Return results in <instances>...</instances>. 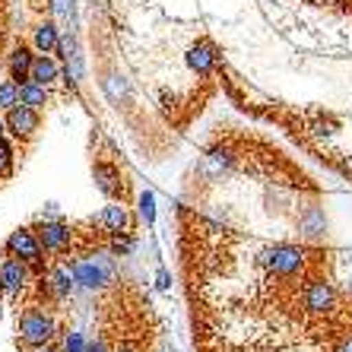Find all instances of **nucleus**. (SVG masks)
<instances>
[{
	"mask_svg": "<svg viewBox=\"0 0 352 352\" xmlns=\"http://www.w3.org/2000/svg\"><path fill=\"white\" fill-rule=\"evenodd\" d=\"M86 352H115V349L108 346L105 336H98V340H89V343H86Z\"/></svg>",
	"mask_w": 352,
	"mask_h": 352,
	"instance_id": "24",
	"label": "nucleus"
},
{
	"mask_svg": "<svg viewBox=\"0 0 352 352\" xmlns=\"http://www.w3.org/2000/svg\"><path fill=\"white\" fill-rule=\"evenodd\" d=\"M58 219H64L60 210H58V204H45V210L35 213V222H58Z\"/></svg>",
	"mask_w": 352,
	"mask_h": 352,
	"instance_id": "21",
	"label": "nucleus"
},
{
	"mask_svg": "<svg viewBox=\"0 0 352 352\" xmlns=\"http://www.w3.org/2000/svg\"><path fill=\"white\" fill-rule=\"evenodd\" d=\"M7 254L19 257V261H25L29 267H32L35 276H45L48 273V261H45V248H41L38 235H35V229H13L7 238Z\"/></svg>",
	"mask_w": 352,
	"mask_h": 352,
	"instance_id": "4",
	"label": "nucleus"
},
{
	"mask_svg": "<svg viewBox=\"0 0 352 352\" xmlns=\"http://www.w3.org/2000/svg\"><path fill=\"white\" fill-rule=\"evenodd\" d=\"M330 162H333V168L340 175H343L346 181H352V156H343V159H330Z\"/></svg>",
	"mask_w": 352,
	"mask_h": 352,
	"instance_id": "22",
	"label": "nucleus"
},
{
	"mask_svg": "<svg viewBox=\"0 0 352 352\" xmlns=\"http://www.w3.org/2000/svg\"><path fill=\"white\" fill-rule=\"evenodd\" d=\"M16 333H19L16 343L23 346V352H29V349H38V346H48L54 340H60L64 327L51 318V311L32 305V308L16 311Z\"/></svg>",
	"mask_w": 352,
	"mask_h": 352,
	"instance_id": "2",
	"label": "nucleus"
},
{
	"mask_svg": "<svg viewBox=\"0 0 352 352\" xmlns=\"http://www.w3.org/2000/svg\"><path fill=\"white\" fill-rule=\"evenodd\" d=\"M89 226L92 229H98L102 235H121V232H133L137 226H133V216H131V210L124 204H108L105 210H98L96 216L89 219Z\"/></svg>",
	"mask_w": 352,
	"mask_h": 352,
	"instance_id": "6",
	"label": "nucleus"
},
{
	"mask_svg": "<svg viewBox=\"0 0 352 352\" xmlns=\"http://www.w3.org/2000/svg\"><path fill=\"white\" fill-rule=\"evenodd\" d=\"M29 352H60V349L54 343H48V346H38V349H29Z\"/></svg>",
	"mask_w": 352,
	"mask_h": 352,
	"instance_id": "27",
	"label": "nucleus"
},
{
	"mask_svg": "<svg viewBox=\"0 0 352 352\" xmlns=\"http://www.w3.org/2000/svg\"><path fill=\"white\" fill-rule=\"evenodd\" d=\"M156 286L162 289V292H172V273L165 270V267H159L156 270Z\"/></svg>",
	"mask_w": 352,
	"mask_h": 352,
	"instance_id": "23",
	"label": "nucleus"
},
{
	"mask_svg": "<svg viewBox=\"0 0 352 352\" xmlns=\"http://www.w3.org/2000/svg\"><path fill=\"white\" fill-rule=\"evenodd\" d=\"M311 257H318V251H308V248H302V245H286V241H279V245L261 248L257 263L276 279H295L298 273L308 270Z\"/></svg>",
	"mask_w": 352,
	"mask_h": 352,
	"instance_id": "1",
	"label": "nucleus"
},
{
	"mask_svg": "<svg viewBox=\"0 0 352 352\" xmlns=\"http://www.w3.org/2000/svg\"><path fill=\"white\" fill-rule=\"evenodd\" d=\"M0 292H3V279H0Z\"/></svg>",
	"mask_w": 352,
	"mask_h": 352,
	"instance_id": "29",
	"label": "nucleus"
},
{
	"mask_svg": "<svg viewBox=\"0 0 352 352\" xmlns=\"http://www.w3.org/2000/svg\"><path fill=\"white\" fill-rule=\"evenodd\" d=\"M105 248L111 257H131L137 251V235L133 232H121V235H108Z\"/></svg>",
	"mask_w": 352,
	"mask_h": 352,
	"instance_id": "16",
	"label": "nucleus"
},
{
	"mask_svg": "<svg viewBox=\"0 0 352 352\" xmlns=\"http://www.w3.org/2000/svg\"><path fill=\"white\" fill-rule=\"evenodd\" d=\"M0 314H3V308H0Z\"/></svg>",
	"mask_w": 352,
	"mask_h": 352,
	"instance_id": "30",
	"label": "nucleus"
},
{
	"mask_svg": "<svg viewBox=\"0 0 352 352\" xmlns=\"http://www.w3.org/2000/svg\"><path fill=\"white\" fill-rule=\"evenodd\" d=\"M13 175V146L0 137V178H10Z\"/></svg>",
	"mask_w": 352,
	"mask_h": 352,
	"instance_id": "20",
	"label": "nucleus"
},
{
	"mask_svg": "<svg viewBox=\"0 0 352 352\" xmlns=\"http://www.w3.org/2000/svg\"><path fill=\"white\" fill-rule=\"evenodd\" d=\"M115 352H143V349H140V343H133V340H124Z\"/></svg>",
	"mask_w": 352,
	"mask_h": 352,
	"instance_id": "25",
	"label": "nucleus"
},
{
	"mask_svg": "<svg viewBox=\"0 0 352 352\" xmlns=\"http://www.w3.org/2000/svg\"><path fill=\"white\" fill-rule=\"evenodd\" d=\"M0 279H3V292L19 298L25 292V286H29V279H32V267L25 261H19V257L7 254L3 263H0Z\"/></svg>",
	"mask_w": 352,
	"mask_h": 352,
	"instance_id": "9",
	"label": "nucleus"
},
{
	"mask_svg": "<svg viewBox=\"0 0 352 352\" xmlns=\"http://www.w3.org/2000/svg\"><path fill=\"white\" fill-rule=\"evenodd\" d=\"M13 105H19V82L10 76L0 82V111H10Z\"/></svg>",
	"mask_w": 352,
	"mask_h": 352,
	"instance_id": "17",
	"label": "nucleus"
},
{
	"mask_svg": "<svg viewBox=\"0 0 352 352\" xmlns=\"http://www.w3.org/2000/svg\"><path fill=\"white\" fill-rule=\"evenodd\" d=\"M298 229L305 232V238H320L327 232V219H324V210L320 206H308L302 216H298Z\"/></svg>",
	"mask_w": 352,
	"mask_h": 352,
	"instance_id": "15",
	"label": "nucleus"
},
{
	"mask_svg": "<svg viewBox=\"0 0 352 352\" xmlns=\"http://www.w3.org/2000/svg\"><path fill=\"white\" fill-rule=\"evenodd\" d=\"M219 60H222V54H219V48L213 45V38H197V45L188 51V67L194 70V74H200V76H210L219 67Z\"/></svg>",
	"mask_w": 352,
	"mask_h": 352,
	"instance_id": "10",
	"label": "nucleus"
},
{
	"mask_svg": "<svg viewBox=\"0 0 352 352\" xmlns=\"http://www.w3.org/2000/svg\"><path fill=\"white\" fill-rule=\"evenodd\" d=\"M305 3H314V7H327V3H349V0H305Z\"/></svg>",
	"mask_w": 352,
	"mask_h": 352,
	"instance_id": "26",
	"label": "nucleus"
},
{
	"mask_svg": "<svg viewBox=\"0 0 352 352\" xmlns=\"http://www.w3.org/2000/svg\"><path fill=\"white\" fill-rule=\"evenodd\" d=\"M137 213H140V219L146 222V226L156 222V194H153V190H143V194H140Z\"/></svg>",
	"mask_w": 352,
	"mask_h": 352,
	"instance_id": "18",
	"label": "nucleus"
},
{
	"mask_svg": "<svg viewBox=\"0 0 352 352\" xmlns=\"http://www.w3.org/2000/svg\"><path fill=\"white\" fill-rule=\"evenodd\" d=\"M305 314L311 318H327L333 320L340 314V295H336V286L324 276H308L302 286V295H298Z\"/></svg>",
	"mask_w": 352,
	"mask_h": 352,
	"instance_id": "3",
	"label": "nucleus"
},
{
	"mask_svg": "<svg viewBox=\"0 0 352 352\" xmlns=\"http://www.w3.org/2000/svg\"><path fill=\"white\" fill-rule=\"evenodd\" d=\"M29 80L35 82H45V86H51V82L60 80V64L51 54H35L32 60V74H29Z\"/></svg>",
	"mask_w": 352,
	"mask_h": 352,
	"instance_id": "13",
	"label": "nucleus"
},
{
	"mask_svg": "<svg viewBox=\"0 0 352 352\" xmlns=\"http://www.w3.org/2000/svg\"><path fill=\"white\" fill-rule=\"evenodd\" d=\"M3 124H7V131L16 140H32L41 127V115H38V108H29L19 102V105H13L7 111V121Z\"/></svg>",
	"mask_w": 352,
	"mask_h": 352,
	"instance_id": "8",
	"label": "nucleus"
},
{
	"mask_svg": "<svg viewBox=\"0 0 352 352\" xmlns=\"http://www.w3.org/2000/svg\"><path fill=\"white\" fill-rule=\"evenodd\" d=\"M3 127H7V124H3V121H0V137H3Z\"/></svg>",
	"mask_w": 352,
	"mask_h": 352,
	"instance_id": "28",
	"label": "nucleus"
},
{
	"mask_svg": "<svg viewBox=\"0 0 352 352\" xmlns=\"http://www.w3.org/2000/svg\"><path fill=\"white\" fill-rule=\"evenodd\" d=\"M32 45L38 54H54V51L60 48V32H58V25H54V19H41V23L35 25Z\"/></svg>",
	"mask_w": 352,
	"mask_h": 352,
	"instance_id": "11",
	"label": "nucleus"
},
{
	"mask_svg": "<svg viewBox=\"0 0 352 352\" xmlns=\"http://www.w3.org/2000/svg\"><path fill=\"white\" fill-rule=\"evenodd\" d=\"M86 336L76 333V330H64L60 333V352H86Z\"/></svg>",
	"mask_w": 352,
	"mask_h": 352,
	"instance_id": "19",
	"label": "nucleus"
},
{
	"mask_svg": "<svg viewBox=\"0 0 352 352\" xmlns=\"http://www.w3.org/2000/svg\"><path fill=\"white\" fill-rule=\"evenodd\" d=\"M32 60H35L32 48L19 41L16 48H13V54H10V76H13L16 82H25L29 74H32Z\"/></svg>",
	"mask_w": 352,
	"mask_h": 352,
	"instance_id": "12",
	"label": "nucleus"
},
{
	"mask_svg": "<svg viewBox=\"0 0 352 352\" xmlns=\"http://www.w3.org/2000/svg\"><path fill=\"white\" fill-rule=\"evenodd\" d=\"M19 102L23 105H29V108H45L51 102V89L45 86V82H35V80H25V82H19Z\"/></svg>",
	"mask_w": 352,
	"mask_h": 352,
	"instance_id": "14",
	"label": "nucleus"
},
{
	"mask_svg": "<svg viewBox=\"0 0 352 352\" xmlns=\"http://www.w3.org/2000/svg\"><path fill=\"white\" fill-rule=\"evenodd\" d=\"M92 178H96V188L102 190L111 200H127V181H124V172L115 162H105V159H96L92 162Z\"/></svg>",
	"mask_w": 352,
	"mask_h": 352,
	"instance_id": "7",
	"label": "nucleus"
},
{
	"mask_svg": "<svg viewBox=\"0 0 352 352\" xmlns=\"http://www.w3.org/2000/svg\"><path fill=\"white\" fill-rule=\"evenodd\" d=\"M35 235H38L41 248L54 257H64L74 251L76 245V226L58 219V222H35Z\"/></svg>",
	"mask_w": 352,
	"mask_h": 352,
	"instance_id": "5",
	"label": "nucleus"
}]
</instances>
